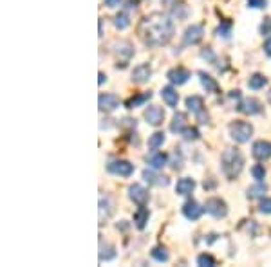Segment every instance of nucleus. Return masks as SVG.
Masks as SVG:
<instances>
[{
	"label": "nucleus",
	"instance_id": "obj_1",
	"mask_svg": "<svg viewBox=\"0 0 271 267\" xmlns=\"http://www.w3.org/2000/svg\"><path fill=\"white\" fill-rule=\"evenodd\" d=\"M174 20L166 13H150L139 22L138 36L149 47L166 46L174 36Z\"/></svg>",
	"mask_w": 271,
	"mask_h": 267
},
{
	"label": "nucleus",
	"instance_id": "obj_2",
	"mask_svg": "<svg viewBox=\"0 0 271 267\" xmlns=\"http://www.w3.org/2000/svg\"><path fill=\"white\" fill-rule=\"evenodd\" d=\"M242 166H244V157H242V153L237 148H228L222 152L221 168H222V173H224L230 181L239 177V173L242 172Z\"/></svg>",
	"mask_w": 271,
	"mask_h": 267
},
{
	"label": "nucleus",
	"instance_id": "obj_3",
	"mask_svg": "<svg viewBox=\"0 0 271 267\" xmlns=\"http://www.w3.org/2000/svg\"><path fill=\"white\" fill-rule=\"evenodd\" d=\"M230 136L235 143L239 145H244L252 139L253 136V125L252 123H246V121H233L230 123Z\"/></svg>",
	"mask_w": 271,
	"mask_h": 267
},
{
	"label": "nucleus",
	"instance_id": "obj_4",
	"mask_svg": "<svg viewBox=\"0 0 271 267\" xmlns=\"http://www.w3.org/2000/svg\"><path fill=\"white\" fill-rule=\"evenodd\" d=\"M204 210L214 218H224L228 215V204L219 197H210L204 204Z\"/></svg>",
	"mask_w": 271,
	"mask_h": 267
},
{
	"label": "nucleus",
	"instance_id": "obj_5",
	"mask_svg": "<svg viewBox=\"0 0 271 267\" xmlns=\"http://www.w3.org/2000/svg\"><path fill=\"white\" fill-rule=\"evenodd\" d=\"M107 170L111 173H114V175L130 177L134 173V164H130L129 161L118 159V161H111V163L107 164Z\"/></svg>",
	"mask_w": 271,
	"mask_h": 267
},
{
	"label": "nucleus",
	"instance_id": "obj_6",
	"mask_svg": "<svg viewBox=\"0 0 271 267\" xmlns=\"http://www.w3.org/2000/svg\"><path fill=\"white\" fill-rule=\"evenodd\" d=\"M237 110L241 112V114H246V116H255V114H260V112H262V105H260V101L255 98H244L239 101Z\"/></svg>",
	"mask_w": 271,
	"mask_h": 267
},
{
	"label": "nucleus",
	"instance_id": "obj_7",
	"mask_svg": "<svg viewBox=\"0 0 271 267\" xmlns=\"http://www.w3.org/2000/svg\"><path fill=\"white\" fill-rule=\"evenodd\" d=\"M204 38V27L202 26H190L183 35V46H197Z\"/></svg>",
	"mask_w": 271,
	"mask_h": 267
},
{
	"label": "nucleus",
	"instance_id": "obj_8",
	"mask_svg": "<svg viewBox=\"0 0 271 267\" xmlns=\"http://www.w3.org/2000/svg\"><path fill=\"white\" fill-rule=\"evenodd\" d=\"M129 197L138 206H147V203H149V190L145 186H141V184H132L129 188Z\"/></svg>",
	"mask_w": 271,
	"mask_h": 267
},
{
	"label": "nucleus",
	"instance_id": "obj_9",
	"mask_svg": "<svg viewBox=\"0 0 271 267\" xmlns=\"http://www.w3.org/2000/svg\"><path fill=\"white\" fill-rule=\"evenodd\" d=\"M204 211L206 210H204L197 201H194V198H188L186 203L183 204V215L188 218V220H199Z\"/></svg>",
	"mask_w": 271,
	"mask_h": 267
},
{
	"label": "nucleus",
	"instance_id": "obj_10",
	"mask_svg": "<svg viewBox=\"0 0 271 267\" xmlns=\"http://www.w3.org/2000/svg\"><path fill=\"white\" fill-rule=\"evenodd\" d=\"M114 54L118 56V60H121V67H125L127 65V61L130 60V58L134 56V47H132V43L130 42H118L114 46Z\"/></svg>",
	"mask_w": 271,
	"mask_h": 267
},
{
	"label": "nucleus",
	"instance_id": "obj_11",
	"mask_svg": "<svg viewBox=\"0 0 271 267\" xmlns=\"http://www.w3.org/2000/svg\"><path fill=\"white\" fill-rule=\"evenodd\" d=\"M166 78L174 85H184L190 80V71H186L184 67H174L166 73Z\"/></svg>",
	"mask_w": 271,
	"mask_h": 267
},
{
	"label": "nucleus",
	"instance_id": "obj_12",
	"mask_svg": "<svg viewBox=\"0 0 271 267\" xmlns=\"http://www.w3.org/2000/svg\"><path fill=\"white\" fill-rule=\"evenodd\" d=\"M168 161H170V157L164 152H159V150H152V152L147 155V163H149V166L154 170H161L164 164H168Z\"/></svg>",
	"mask_w": 271,
	"mask_h": 267
},
{
	"label": "nucleus",
	"instance_id": "obj_13",
	"mask_svg": "<svg viewBox=\"0 0 271 267\" xmlns=\"http://www.w3.org/2000/svg\"><path fill=\"white\" fill-rule=\"evenodd\" d=\"M143 116H145L147 123L152 126H159V125H163V121H164V110L161 107H156V105L147 108Z\"/></svg>",
	"mask_w": 271,
	"mask_h": 267
},
{
	"label": "nucleus",
	"instance_id": "obj_14",
	"mask_svg": "<svg viewBox=\"0 0 271 267\" xmlns=\"http://www.w3.org/2000/svg\"><path fill=\"white\" fill-rule=\"evenodd\" d=\"M252 155L257 161H267L271 157V143L269 141H257L253 143Z\"/></svg>",
	"mask_w": 271,
	"mask_h": 267
},
{
	"label": "nucleus",
	"instance_id": "obj_15",
	"mask_svg": "<svg viewBox=\"0 0 271 267\" xmlns=\"http://www.w3.org/2000/svg\"><path fill=\"white\" fill-rule=\"evenodd\" d=\"M150 76H152V69H150V65L149 63H141L138 65V67H134L132 71V81L134 83H147V81L150 80Z\"/></svg>",
	"mask_w": 271,
	"mask_h": 267
},
{
	"label": "nucleus",
	"instance_id": "obj_16",
	"mask_svg": "<svg viewBox=\"0 0 271 267\" xmlns=\"http://www.w3.org/2000/svg\"><path fill=\"white\" fill-rule=\"evenodd\" d=\"M98 105L101 112H112L119 107V99L116 94H101L98 99Z\"/></svg>",
	"mask_w": 271,
	"mask_h": 267
},
{
	"label": "nucleus",
	"instance_id": "obj_17",
	"mask_svg": "<svg viewBox=\"0 0 271 267\" xmlns=\"http://www.w3.org/2000/svg\"><path fill=\"white\" fill-rule=\"evenodd\" d=\"M114 213V204H112L111 197H101L99 198V224H103L111 215Z\"/></svg>",
	"mask_w": 271,
	"mask_h": 267
},
{
	"label": "nucleus",
	"instance_id": "obj_18",
	"mask_svg": "<svg viewBox=\"0 0 271 267\" xmlns=\"http://www.w3.org/2000/svg\"><path fill=\"white\" fill-rule=\"evenodd\" d=\"M199 80H201V85L204 87V91L206 92H212V94H219V92H221V87H219L217 80L212 78L210 74H206L204 71L199 73Z\"/></svg>",
	"mask_w": 271,
	"mask_h": 267
},
{
	"label": "nucleus",
	"instance_id": "obj_19",
	"mask_svg": "<svg viewBox=\"0 0 271 267\" xmlns=\"http://www.w3.org/2000/svg\"><path fill=\"white\" fill-rule=\"evenodd\" d=\"M143 179L149 184H154V186H168V184H170V179H168L166 175H157V173L154 172V168L145 170V172H143Z\"/></svg>",
	"mask_w": 271,
	"mask_h": 267
},
{
	"label": "nucleus",
	"instance_id": "obj_20",
	"mask_svg": "<svg viewBox=\"0 0 271 267\" xmlns=\"http://www.w3.org/2000/svg\"><path fill=\"white\" fill-rule=\"evenodd\" d=\"M161 98H163V101L168 105V107H177V103H179V94H177V91L174 87H163L161 88Z\"/></svg>",
	"mask_w": 271,
	"mask_h": 267
},
{
	"label": "nucleus",
	"instance_id": "obj_21",
	"mask_svg": "<svg viewBox=\"0 0 271 267\" xmlns=\"http://www.w3.org/2000/svg\"><path fill=\"white\" fill-rule=\"evenodd\" d=\"M152 98V92H143V94H136L132 96V98H129L125 101V107L127 108H138V107H143V105L149 101V99Z\"/></svg>",
	"mask_w": 271,
	"mask_h": 267
},
{
	"label": "nucleus",
	"instance_id": "obj_22",
	"mask_svg": "<svg viewBox=\"0 0 271 267\" xmlns=\"http://www.w3.org/2000/svg\"><path fill=\"white\" fill-rule=\"evenodd\" d=\"M186 114L184 112H176L174 114V119H172V123H170V132H174V134H181L184 128H186Z\"/></svg>",
	"mask_w": 271,
	"mask_h": 267
},
{
	"label": "nucleus",
	"instance_id": "obj_23",
	"mask_svg": "<svg viewBox=\"0 0 271 267\" xmlns=\"http://www.w3.org/2000/svg\"><path fill=\"white\" fill-rule=\"evenodd\" d=\"M186 107L188 110L192 112V114H201L202 110H204V99L201 98V96H188L186 98Z\"/></svg>",
	"mask_w": 271,
	"mask_h": 267
},
{
	"label": "nucleus",
	"instance_id": "obj_24",
	"mask_svg": "<svg viewBox=\"0 0 271 267\" xmlns=\"http://www.w3.org/2000/svg\"><path fill=\"white\" fill-rule=\"evenodd\" d=\"M195 188V181L190 177H183V179L177 181L176 184V193L177 195H190Z\"/></svg>",
	"mask_w": 271,
	"mask_h": 267
},
{
	"label": "nucleus",
	"instance_id": "obj_25",
	"mask_svg": "<svg viewBox=\"0 0 271 267\" xmlns=\"http://www.w3.org/2000/svg\"><path fill=\"white\" fill-rule=\"evenodd\" d=\"M149 218H150L149 208L139 206V210L134 213V222H136V228H138V229H145V226H147V222H149Z\"/></svg>",
	"mask_w": 271,
	"mask_h": 267
},
{
	"label": "nucleus",
	"instance_id": "obj_26",
	"mask_svg": "<svg viewBox=\"0 0 271 267\" xmlns=\"http://www.w3.org/2000/svg\"><path fill=\"white\" fill-rule=\"evenodd\" d=\"M116 258V248L112 244H99V262H111Z\"/></svg>",
	"mask_w": 271,
	"mask_h": 267
},
{
	"label": "nucleus",
	"instance_id": "obj_27",
	"mask_svg": "<svg viewBox=\"0 0 271 267\" xmlns=\"http://www.w3.org/2000/svg\"><path fill=\"white\" fill-rule=\"evenodd\" d=\"M267 191V184H264L262 181H257L255 186L248 188V191H246V197L248 198H259V197H264V193Z\"/></svg>",
	"mask_w": 271,
	"mask_h": 267
},
{
	"label": "nucleus",
	"instance_id": "obj_28",
	"mask_svg": "<svg viewBox=\"0 0 271 267\" xmlns=\"http://www.w3.org/2000/svg\"><path fill=\"white\" fill-rule=\"evenodd\" d=\"M266 85H267V78L259 73L249 76V80H248V87L252 88V91H260V88H264Z\"/></svg>",
	"mask_w": 271,
	"mask_h": 267
},
{
	"label": "nucleus",
	"instance_id": "obj_29",
	"mask_svg": "<svg viewBox=\"0 0 271 267\" xmlns=\"http://www.w3.org/2000/svg\"><path fill=\"white\" fill-rule=\"evenodd\" d=\"M150 255H152V258L156 260V262H168V258H170V255H168L166 248H163V246H156V248L150 251Z\"/></svg>",
	"mask_w": 271,
	"mask_h": 267
},
{
	"label": "nucleus",
	"instance_id": "obj_30",
	"mask_svg": "<svg viewBox=\"0 0 271 267\" xmlns=\"http://www.w3.org/2000/svg\"><path fill=\"white\" fill-rule=\"evenodd\" d=\"M163 143H164V132H154L149 138V148L157 150L159 146H163Z\"/></svg>",
	"mask_w": 271,
	"mask_h": 267
},
{
	"label": "nucleus",
	"instance_id": "obj_31",
	"mask_svg": "<svg viewBox=\"0 0 271 267\" xmlns=\"http://www.w3.org/2000/svg\"><path fill=\"white\" fill-rule=\"evenodd\" d=\"M215 35L222 36V38H230V35H232V22H228V20H222V22L219 24L217 29H215Z\"/></svg>",
	"mask_w": 271,
	"mask_h": 267
},
{
	"label": "nucleus",
	"instance_id": "obj_32",
	"mask_svg": "<svg viewBox=\"0 0 271 267\" xmlns=\"http://www.w3.org/2000/svg\"><path fill=\"white\" fill-rule=\"evenodd\" d=\"M114 26H116V29H119V31L127 29V27L130 26L129 15H127V13H118V15L114 16Z\"/></svg>",
	"mask_w": 271,
	"mask_h": 267
},
{
	"label": "nucleus",
	"instance_id": "obj_33",
	"mask_svg": "<svg viewBox=\"0 0 271 267\" xmlns=\"http://www.w3.org/2000/svg\"><path fill=\"white\" fill-rule=\"evenodd\" d=\"M181 136L184 138V141H197L199 138H201V134H199L197 128H194V126H186V128L181 132Z\"/></svg>",
	"mask_w": 271,
	"mask_h": 267
},
{
	"label": "nucleus",
	"instance_id": "obj_34",
	"mask_svg": "<svg viewBox=\"0 0 271 267\" xmlns=\"http://www.w3.org/2000/svg\"><path fill=\"white\" fill-rule=\"evenodd\" d=\"M197 265H201V267H214L215 265V258L212 255L202 253V255L197 256Z\"/></svg>",
	"mask_w": 271,
	"mask_h": 267
},
{
	"label": "nucleus",
	"instance_id": "obj_35",
	"mask_svg": "<svg viewBox=\"0 0 271 267\" xmlns=\"http://www.w3.org/2000/svg\"><path fill=\"white\" fill-rule=\"evenodd\" d=\"M181 164H183V153H181V148H176L174 150L172 161H170V166H172L174 170H179Z\"/></svg>",
	"mask_w": 271,
	"mask_h": 267
},
{
	"label": "nucleus",
	"instance_id": "obj_36",
	"mask_svg": "<svg viewBox=\"0 0 271 267\" xmlns=\"http://www.w3.org/2000/svg\"><path fill=\"white\" fill-rule=\"evenodd\" d=\"M252 175L255 181H264L266 177V168H264V164H255L252 168Z\"/></svg>",
	"mask_w": 271,
	"mask_h": 267
},
{
	"label": "nucleus",
	"instance_id": "obj_37",
	"mask_svg": "<svg viewBox=\"0 0 271 267\" xmlns=\"http://www.w3.org/2000/svg\"><path fill=\"white\" fill-rule=\"evenodd\" d=\"M201 58L208 60L210 63H215V60H217V56H215V53L212 51V47H206V49H202V51H201Z\"/></svg>",
	"mask_w": 271,
	"mask_h": 267
},
{
	"label": "nucleus",
	"instance_id": "obj_38",
	"mask_svg": "<svg viewBox=\"0 0 271 267\" xmlns=\"http://www.w3.org/2000/svg\"><path fill=\"white\" fill-rule=\"evenodd\" d=\"M260 35L262 36L271 35V18H264V22L260 24Z\"/></svg>",
	"mask_w": 271,
	"mask_h": 267
},
{
	"label": "nucleus",
	"instance_id": "obj_39",
	"mask_svg": "<svg viewBox=\"0 0 271 267\" xmlns=\"http://www.w3.org/2000/svg\"><path fill=\"white\" fill-rule=\"evenodd\" d=\"M259 211H260V213L271 215V198H262V201H260Z\"/></svg>",
	"mask_w": 271,
	"mask_h": 267
},
{
	"label": "nucleus",
	"instance_id": "obj_40",
	"mask_svg": "<svg viewBox=\"0 0 271 267\" xmlns=\"http://www.w3.org/2000/svg\"><path fill=\"white\" fill-rule=\"evenodd\" d=\"M248 8L253 9H266L267 0H248Z\"/></svg>",
	"mask_w": 271,
	"mask_h": 267
},
{
	"label": "nucleus",
	"instance_id": "obj_41",
	"mask_svg": "<svg viewBox=\"0 0 271 267\" xmlns=\"http://www.w3.org/2000/svg\"><path fill=\"white\" fill-rule=\"evenodd\" d=\"M105 4H107V8H118L121 4V0H105Z\"/></svg>",
	"mask_w": 271,
	"mask_h": 267
},
{
	"label": "nucleus",
	"instance_id": "obj_42",
	"mask_svg": "<svg viewBox=\"0 0 271 267\" xmlns=\"http://www.w3.org/2000/svg\"><path fill=\"white\" fill-rule=\"evenodd\" d=\"M264 53H266L267 56L271 58V38H267L266 43H264Z\"/></svg>",
	"mask_w": 271,
	"mask_h": 267
},
{
	"label": "nucleus",
	"instance_id": "obj_43",
	"mask_svg": "<svg viewBox=\"0 0 271 267\" xmlns=\"http://www.w3.org/2000/svg\"><path fill=\"white\" fill-rule=\"evenodd\" d=\"M248 231H252V237L257 233V224H255V220H249V224H248Z\"/></svg>",
	"mask_w": 271,
	"mask_h": 267
},
{
	"label": "nucleus",
	"instance_id": "obj_44",
	"mask_svg": "<svg viewBox=\"0 0 271 267\" xmlns=\"http://www.w3.org/2000/svg\"><path fill=\"white\" fill-rule=\"evenodd\" d=\"M105 81H107V76H105L103 73H99V80H98V83H99V85H103Z\"/></svg>",
	"mask_w": 271,
	"mask_h": 267
},
{
	"label": "nucleus",
	"instance_id": "obj_45",
	"mask_svg": "<svg viewBox=\"0 0 271 267\" xmlns=\"http://www.w3.org/2000/svg\"><path fill=\"white\" fill-rule=\"evenodd\" d=\"M118 229H123V231H125V229H129V224H127V220H121V224H118Z\"/></svg>",
	"mask_w": 271,
	"mask_h": 267
},
{
	"label": "nucleus",
	"instance_id": "obj_46",
	"mask_svg": "<svg viewBox=\"0 0 271 267\" xmlns=\"http://www.w3.org/2000/svg\"><path fill=\"white\" fill-rule=\"evenodd\" d=\"M98 36H103V20H99V35Z\"/></svg>",
	"mask_w": 271,
	"mask_h": 267
},
{
	"label": "nucleus",
	"instance_id": "obj_47",
	"mask_svg": "<svg viewBox=\"0 0 271 267\" xmlns=\"http://www.w3.org/2000/svg\"><path fill=\"white\" fill-rule=\"evenodd\" d=\"M230 98H241V92H239V91H233L232 94H230Z\"/></svg>",
	"mask_w": 271,
	"mask_h": 267
},
{
	"label": "nucleus",
	"instance_id": "obj_48",
	"mask_svg": "<svg viewBox=\"0 0 271 267\" xmlns=\"http://www.w3.org/2000/svg\"><path fill=\"white\" fill-rule=\"evenodd\" d=\"M267 101H269V103H271V91L267 92Z\"/></svg>",
	"mask_w": 271,
	"mask_h": 267
}]
</instances>
